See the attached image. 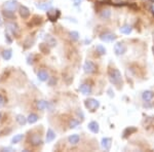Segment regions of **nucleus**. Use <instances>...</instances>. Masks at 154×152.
Listing matches in <instances>:
<instances>
[{
  "label": "nucleus",
  "instance_id": "1",
  "mask_svg": "<svg viewBox=\"0 0 154 152\" xmlns=\"http://www.w3.org/2000/svg\"><path fill=\"white\" fill-rule=\"evenodd\" d=\"M108 75H109V80L112 84L116 85L117 88H120V85L122 84V76L119 70L115 69V68H111L108 71Z\"/></svg>",
  "mask_w": 154,
  "mask_h": 152
},
{
  "label": "nucleus",
  "instance_id": "2",
  "mask_svg": "<svg viewBox=\"0 0 154 152\" xmlns=\"http://www.w3.org/2000/svg\"><path fill=\"white\" fill-rule=\"evenodd\" d=\"M84 106H85V108L88 109L90 112H95V111L100 107V102L98 100H96V99L90 98V99H87V100H85Z\"/></svg>",
  "mask_w": 154,
  "mask_h": 152
},
{
  "label": "nucleus",
  "instance_id": "3",
  "mask_svg": "<svg viewBox=\"0 0 154 152\" xmlns=\"http://www.w3.org/2000/svg\"><path fill=\"white\" fill-rule=\"evenodd\" d=\"M126 45L123 42H117L114 44V52L116 56H122L126 52Z\"/></svg>",
  "mask_w": 154,
  "mask_h": 152
},
{
  "label": "nucleus",
  "instance_id": "4",
  "mask_svg": "<svg viewBox=\"0 0 154 152\" xmlns=\"http://www.w3.org/2000/svg\"><path fill=\"white\" fill-rule=\"evenodd\" d=\"M83 70H84V72L87 73V74H92V73L96 72L97 66H96L92 61H86V62L83 64Z\"/></svg>",
  "mask_w": 154,
  "mask_h": 152
},
{
  "label": "nucleus",
  "instance_id": "5",
  "mask_svg": "<svg viewBox=\"0 0 154 152\" xmlns=\"http://www.w3.org/2000/svg\"><path fill=\"white\" fill-rule=\"evenodd\" d=\"M116 38H117V36L115 34L111 33V32H105V33H102L100 35V39L105 42H112L116 40Z\"/></svg>",
  "mask_w": 154,
  "mask_h": 152
},
{
  "label": "nucleus",
  "instance_id": "6",
  "mask_svg": "<svg viewBox=\"0 0 154 152\" xmlns=\"http://www.w3.org/2000/svg\"><path fill=\"white\" fill-rule=\"evenodd\" d=\"M6 27H7L8 31L13 34V36H15V37L19 36V33H20V28H19V26L17 25V24L13 23V22H10V23L6 24Z\"/></svg>",
  "mask_w": 154,
  "mask_h": 152
},
{
  "label": "nucleus",
  "instance_id": "7",
  "mask_svg": "<svg viewBox=\"0 0 154 152\" xmlns=\"http://www.w3.org/2000/svg\"><path fill=\"white\" fill-rule=\"evenodd\" d=\"M29 142H30V144L32 146H39L41 145L43 142H42V139H41V137L39 136L38 134H34L30 137V139H29Z\"/></svg>",
  "mask_w": 154,
  "mask_h": 152
},
{
  "label": "nucleus",
  "instance_id": "8",
  "mask_svg": "<svg viewBox=\"0 0 154 152\" xmlns=\"http://www.w3.org/2000/svg\"><path fill=\"white\" fill-rule=\"evenodd\" d=\"M60 11H58V9H49V11H47V17H48L49 21L51 22H56L58 19H59L60 17Z\"/></svg>",
  "mask_w": 154,
  "mask_h": 152
},
{
  "label": "nucleus",
  "instance_id": "9",
  "mask_svg": "<svg viewBox=\"0 0 154 152\" xmlns=\"http://www.w3.org/2000/svg\"><path fill=\"white\" fill-rule=\"evenodd\" d=\"M18 6L19 4L15 0H10V1H6V2L4 3V7L6 8V9H8V11H15V9L18 8Z\"/></svg>",
  "mask_w": 154,
  "mask_h": 152
},
{
  "label": "nucleus",
  "instance_id": "10",
  "mask_svg": "<svg viewBox=\"0 0 154 152\" xmlns=\"http://www.w3.org/2000/svg\"><path fill=\"white\" fill-rule=\"evenodd\" d=\"M79 90L82 95H84V96L90 95V94H92V86L86 84V83H83V84H81L79 86Z\"/></svg>",
  "mask_w": 154,
  "mask_h": 152
},
{
  "label": "nucleus",
  "instance_id": "11",
  "mask_svg": "<svg viewBox=\"0 0 154 152\" xmlns=\"http://www.w3.org/2000/svg\"><path fill=\"white\" fill-rule=\"evenodd\" d=\"M19 11H20L21 17L23 19H28L30 17V9L28 7H26L25 5H21L19 7Z\"/></svg>",
  "mask_w": 154,
  "mask_h": 152
},
{
  "label": "nucleus",
  "instance_id": "12",
  "mask_svg": "<svg viewBox=\"0 0 154 152\" xmlns=\"http://www.w3.org/2000/svg\"><path fill=\"white\" fill-rule=\"evenodd\" d=\"M111 145H112L111 138H103L102 141H101V146H102L103 149L109 150L111 148Z\"/></svg>",
  "mask_w": 154,
  "mask_h": 152
},
{
  "label": "nucleus",
  "instance_id": "13",
  "mask_svg": "<svg viewBox=\"0 0 154 152\" xmlns=\"http://www.w3.org/2000/svg\"><path fill=\"white\" fill-rule=\"evenodd\" d=\"M87 127L94 134H98L99 131H100V126H99V123H98L97 121H90V123H88V125H87Z\"/></svg>",
  "mask_w": 154,
  "mask_h": 152
},
{
  "label": "nucleus",
  "instance_id": "14",
  "mask_svg": "<svg viewBox=\"0 0 154 152\" xmlns=\"http://www.w3.org/2000/svg\"><path fill=\"white\" fill-rule=\"evenodd\" d=\"M37 77H38V79L40 80V81L44 82V81H47V80H48L49 75L45 70H39L38 73H37Z\"/></svg>",
  "mask_w": 154,
  "mask_h": 152
},
{
  "label": "nucleus",
  "instance_id": "15",
  "mask_svg": "<svg viewBox=\"0 0 154 152\" xmlns=\"http://www.w3.org/2000/svg\"><path fill=\"white\" fill-rule=\"evenodd\" d=\"M36 106H37L38 110L42 111V110H45L46 108H48L49 103L45 100H38L37 102H36Z\"/></svg>",
  "mask_w": 154,
  "mask_h": 152
},
{
  "label": "nucleus",
  "instance_id": "16",
  "mask_svg": "<svg viewBox=\"0 0 154 152\" xmlns=\"http://www.w3.org/2000/svg\"><path fill=\"white\" fill-rule=\"evenodd\" d=\"M154 97V93L151 92V90H145L143 94H142V99L143 101L145 102H149V101H151Z\"/></svg>",
  "mask_w": 154,
  "mask_h": 152
},
{
  "label": "nucleus",
  "instance_id": "17",
  "mask_svg": "<svg viewBox=\"0 0 154 152\" xmlns=\"http://www.w3.org/2000/svg\"><path fill=\"white\" fill-rule=\"evenodd\" d=\"M79 141H80L79 135L73 134V135H71V136L68 137V142H69L71 145H77L79 143Z\"/></svg>",
  "mask_w": 154,
  "mask_h": 152
},
{
  "label": "nucleus",
  "instance_id": "18",
  "mask_svg": "<svg viewBox=\"0 0 154 152\" xmlns=\"http://www.w3.org/2000/svg\"><path fill=\"white\" fill-rule=\"evenodd\" d=\"M54 139H56V133L51 129H47V133H46V142H47V143H50V142H52Z\"/></svg>",
  "mask_w": 154,
  "mask_h": 152
},
{
  "label": "nucleus",
  "instance_id": "19",
  "mask_svg": "<svg viewBox=\"0 0 154 152\" xmlns=\"http://www.w3.org/2000/svg\"><path fill=\"white\" fill-rule=\"evenodd\" d=\"M1 56H2L3 60H5V61H9V60L11 59V57H13V50L10 48L4 49L2 52V54H1Z\"/></svg>",
  "mask_w": 154,
  "mask_h": 152
},
{
  "label": "nucleus",
  "instance_id": "20",
  "mask_svg": "<svg viewBox=\"0 0 154 152\" xmlns=\"http://www.w3.org/2000/svg\"><path fill=\"white\" fill-rule=\"evenodd\" d=\"M137 131V127L135 126H129V127H126L124 131H123V138H127L128 136H131L133 133H136Z\"/></svg>",
  "mask_w": 154,
  "mask_h": 152
},
{
  "label": "nucleus",
  "instance_id": "21",
  "mask_svg": "<svg viewBox=\"0 0 154 152\" xmlns=\"http://www.w3.org/2000/svg\"><path fill=\"white\" fill-rule=\"evenodd\" d=\"M36 6L39 8V9H42V11H49L51 8V3L50 2H43V3H37Z\"/></svg>",
  "mask_w": 154,
  "mask_h": 152
},
{
  "label": "nucleus",
  "instance_id": "22",
  "mask_svg": "<svg viewBox=\"0 0 154 152\" xmlns=\"http://www.w3.org/2000/svg\"><path fill=\"white\" fill-rule=\"evenodd\" d=\"M2 15H3V17H4V18L8 19V20H13V19L15 20V13H13V11L4 9V11H2Z\"/></svg>",
  "mask_w": 154,
  "mask_h": 152
},
{
  "label": "nucleus",
  "instance_id": "23",
  "mask_svg": "<svg viewBox=\"0 0 154 152\" xmlns=\"http://www.w3.org/2000/svg\"><path fill=\"white\" fill-rule=\"evenodd\" d=\"M38 118H39V117H38V115H37V114L30 113L28 117H27V121H28V123L33 124V123H35V122H37V121H38Z\"/></svg>",
  "mask_w": 154,
  "mask_h": 152
},
{
  "label": "nucleus",
  "instance_id": "24",
  "mask_svg": "<svg viewBox=\"0 0 154 152\" xmlns=\"http://www.w3.org/2000/svg\"><path fill=\"white\" fill-rule=\"evenodd\" d=\"M45 40L46 42H47V44H48L50 47H54L56 45V40L54 38V37L51 36V35H49V34H47V35H45Z\"/></svg>",
  "mask_w": 154,
  "mask_h": 152
},
{
  "label": "nucleus",
  "instance_id": "25",
  "mask_svg": "<svg viewBox=\"0 0 154 152\" xmlns=\"http://www.w3.org/2000/svg\"><path fill=\"white\" fill-rule=\"evenodd\" d=\"M39 50L44 54H49V45L47 43H40L39 44Z\"/></svg>",
  "mask_w": 154,
  "mask_h": 152
},
{
  "label": "nucleus",
  "instance_id": "26",
  "mask_svg": "<svg viewBox=\"0 0 154 152\" xmlns=\"http://www.w3.org/2000/svg\"><path fill=\"white\" fill-rule=\"evenodd\" d=\"M15 120H17V122H18L20 125H25V124L28 122V121H27V118H26L24 115H22V114H18Z\"/></svg>",
  "mask_w": 154,
  "mask_h": 152
},
{
  "label": "nucleus",
  "instance_id": "27",
  "mask_svg": "<svg viewBox=\"0 0 154 152\" xmlns=\"http://www.w3.org/2000/svg\"><path fill=\"white\" fill-rule=\"evenodd\" d=\"M111 17V11L110 9H103L100 13V18L103 20H108Z\"/></svg>",
  "mask_w": 154,
  "mask_h": 152
},
{
  "label": "nucleus",
  "instance_id": "28",
  "mask_svg": "<svg viewBox=\"0 0 154 152\" xmlns=\"http://www.w3.org/2000/svg\"><path fill=\"white\" fill-rule=\"evenodd\" d=\"M24 139V135L23 134H19V135H15L13 137V139H11V144L15 145V144H18L20 143L22 140Z\"/></svg>",
  "mask_w": 154,
  "mask_h": 152
},
{
  "label": "nucleus",
  "instance_id": "29",
  "mask_svg": "<svg viewBox=\"0 0 154 152\" xmlns=\"http://www.w3.org/2000/svg\"><path fill=\"white\" fill-rule=\"evenodd\" d=\"M131 31H133V28H131L129 25H124V26H122L120 28V33L122 34H131Z\"/></svg>",
  "mask_w": 154,
  "mask_h": 152
},
{
  "label": "nucleus",
  "instance_id": "30",
  "mask_svg": "<svg viewBox=\"0 0 154 152\" xmlns=\"http://www.w3.org/2000/svg\"><path fill=\"white\" fill-rule=\"evenodd\" d=\"M96 52L100 54V56H104V54H106L107 50H106V48L103 46L102 44H98L97 46H96Z\"/></svg>",
  "mask_w": 154,
  "mask_h": 152
},
{
  "label": "nucleus",
  "instance_id": "31",
  "mask_svg": "<svg viewBox=\"0 0 154 152\" xmlns=\"http://www.w3.org/2000/svg\"><path fill=\"white\" fill-rule=\"evenodd\" d=\"M69 36L72 41H77V40L79 39V33L77 31H71L69 33Z\"/></svg>",
  "mask_w": 154,
  "mask_h": 152
},
{
  "label": "nucleus",
  "instance_id": "32",
  "mask_svg": "<svg viewBox=\"0 0 154 152\" xmlns=\"http://www.w3.org/2000/svg\"><path fill=\"white\" fill-rule=\"evenodd\" d=\"M80 121L77 120V119H71L69 122V127L70 129H75V127H77V126L79 125Z\"/></svg>",
  "mask_w": 154,
  "mask_h": 152
},
{
  "label": "nucleus",
  "instance_id": "33",
  "mask_svg": "<svg viewBox=\"0 0 154 152\" xmlns=\"http://www.w3.org/2000/svg\"><path fill=\"white\" fill-rule=\"evenodd\" d=\"M47 83H48L49 86H54L56 83V77H49L48 80H47Z\"/></svg>",
  "mask_w": 154,
  "mask_h": 152
},
{
  "label": "nucleus",
  "instance_id": "34",
  "mask_svg": "<svg viewBox=\"0 0 154 152\" xmlns=\"http://www.w3.org/2000/svg\"><path fill=\"white\" fill-rule=\"evenodd\" d=\"M34 56L33 54H29L28 58H27V63H28L29 65H32L34 63Z\"/></svg>",
  "mask_w": 154,
  "mask_h": 152
},
{
  "label": "nucleus",
  "instance_id": "35",
  "mask_svg": "<svg viewBox=\"0 0 154 152\" xmlns=\"http://www.w3.org/2000/svg\"><path fill=\"white\" fill-rule=\"evenodd\" d=\"M5 40H6V41H7V43H8V44H11V42H13V39L10 38V37H9V35H8L7 33L5 34Z\"/></svg>",
  "mask_w": 154,
  "mask_h": 152
},
{
  "label": "nucleus",
  "instance_id": "36",
  "mask_svg": "<svg viewBox=\"0 0 154 152\" xmlns=\"http://www.w3.org/2000/svg\"><path fill=\"white\" fill-rule=\"evenodd\" d=\"M0 151H13V148H11V147H2L0 149Z\"/></svg>",
  "mask_w": 154,
  "mask_h": 152
},
{
  "label": "nucleus",
  "instance_id": "37",
  "mask_svg": "<svg viewBox=\"0 0 154 152\" xmlns=\"http://www.w3.org/2000/svg\"><path fill=\"white\" fill-rule=\"evenodd\" d=\"M5 103V98L2 95H0V106H2Z\"/></svg>",
  "mask_w": 154,
  "mask_h": 152
},
{
  "label": "nucleus",
  "instance_id": "38",
  "mask_svg": "<svg viewBox=\"0 0 154 152\" xmlns=\"http://www.w3.org/2000/svg\"><path fill=\"white\" fill-rule=\"evenodd\" d=\"M82 0H73V2H74V5L75 6H78L80 5V3H81Z\"/></svg>",
  "mask_w": 154,
  "mask_h": 152
},
{
  "label": "nucleus",
  "instance_id": "39",
  "mask_svg": "<svg viewBox=\"0 0 154 152\" xmlns=\"http://www.w3.org/2000/svg\"><path fill=\"white\" fill-rule=\"evenodd\" d=\"M2 26V20H1V18H0V27Z\"/></svg>",
  "mask_w": 154,
  "mask_h": 152
},
{
  "label": "nucleus",
  "instance_id": "40",
  "mask_svg": "<svg viewBox=\"0 0 154 152\" xmlns=\"http://www.w3.org/2000/svg\"><path fill=\"white\" fill-rule=\"evenodd\" d=\"M152 52H153V54H154V45H153V47H152Z\"/></svg>",
  "mask_w": 154,
  "mask_h": 152
},
{
  "label": "nucleus",
  "instance_id": "41",
  "mask_svg": "<svg viewBox=\"0 0 154 152\" xmlns=\"http://www.w3.org/2000/svg\"><path fill=\"white\" fill-rule=\"evenodd\" d=\"M1 116H2V115H1V113H0V119H1Z\"/></svg>",
  "mask_w": 154,
  "mask_h": 152
}]
</instances>
